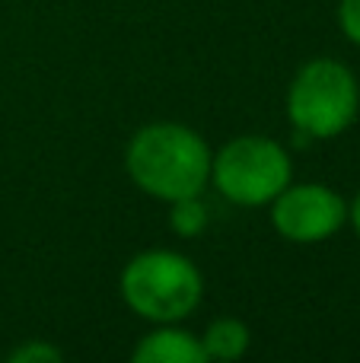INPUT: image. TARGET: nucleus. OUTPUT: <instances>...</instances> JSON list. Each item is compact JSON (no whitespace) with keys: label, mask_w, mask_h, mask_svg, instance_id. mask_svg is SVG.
Masks as SVG:
<instances>
[{"label":"nucleus","mask_w":360,"mask_h":363,"mask_svg":"<svg viewBox=\"0 0 360 363\" xmlns=\"http://www.w3.org/2000/svg\"><path fill=\"white\" fill-rule=\"evenodd\" d=\"M214 150L208 140L179 121H153L131 134L125 150V172L144 194L157 201L204 194L210 182Z\"/></svg>","instance_id":"nucleus-1"},{"label":"nucleus","mask_w":360,"mask_h":363,"mask_svg":"<svg viewBox=\"0 0 360 363\" xmlns=\"http://www.w3.org/2000/svg\"><path fill=\"white\" fill-rule=\"evenodd\" d=\"M118 294L134 315L153 325L182 322L201 306L204 277L189 255L172 249H147L128 258Z\"/></svg>","instance_id":"nucleus-2"},{"label":"nucleus","mask_w":360,"mask_h":363,"mask_svg":"<svg viewBox=\"0 0 360 363\" xmlns=\"http://www.w3.org/2000/svg\"><path fill=\"white\" fill-rule=\"evenodd\" d=\"M287 121L306 140L342 138L360 115V83L348 64L313 57L287 86Z\"/></svg>","instance_id":"nucleus-3"},{"label":"nucleus","mask_w":360,"mask_h":363,"mask_svg":"<svg viewBox=\"0 0 360 363\" xmlns=\"http://www.w3.org/2000/svg\"><path fill=\"white\" fill-rule=\"evenodd\" d=\"M293 182L287 147L265 134H240L210 160V185L240 207H265Z\"/></svg>","instance_id":"nucleus-4"},{"label":"nucleus","mask_w":360,"mask_h":363,"mask_svg":"<svg viewBox=\"0 0 360 363\" xmlns=\"http://www.w3.org/2000/svg\"><path fill=\"white\" fill-rule=\"evenodd\" d=\"M268 207L274 233L297 245H319L348 223V201L325 182H291Z\"/></svg>","instance_id":"nucleus-5"},{"label":"nucleus","mask_w":360,"mask_h":363,"mask_svg":"<svg viewBox=\"0 0 360 363\" xmlns=\"http://www.w3.org/2000/svg\"><path fill=\"white\" fill-rule=\"evenodd\" d=\"M134 363H204L208 354L201 347V338L185 328H179V322H166L157 325L153 332H147L137 341V347L131 351Z\"/></svg>","instance_id":"nucleus-6"},{"label":"nucleus","mask_w":360,"mask_h":363,"mask_svg":"<svg viewBox=\"0 0 360 363\" xmlns=\"http://www.w3.org/2000/svg\"><path fill=\"white\" fill-rule=\"evenodd\" d=\"M198 338H201V347H204V354H208V360H223V363L246 357L249 345H252L249 325L242 319H236V315H220V319H214L204 328V335H198Z\"/></svg>","instance_id":"nucleus-7"},{"label":"nucleus","mask_w":360,"mask_h":363,"mask_svg":"<svg viewBox=\"0 0 360 363\" xmlns=\"http://www.w3.org/2000/svg\"><path fill=\"white\" fill-rule=\"evenodd\" d=\"M210 217L208 207H204L201 194H191V198H179L169 204V230L182 239H195L208 230Z\"/></svg>","instance_id":"nucleus-8"},{"label":"nucleus","mask_w":360,"mask_h":363,"mask_svg":"<svg viewBox=\"0 0 360 363\" xmlns=\"http://www.w3.org/2000/svg\"><path fill=\"white\" fill-rule=\"evenodd\" d=\"M6 360L10 363H61L64 351L45 338H32V341H23V345L13 347V351L6 354Z\"/></svg>","instance_id":"nucleus-9"},{"label":"nucleus","mask_w":360,"mask_h":363,"mask_svg":"<svg viewBox=\"0 0 360 363\" xmlns=\"http://www.w3.org/2000/svg\"><path fill=\"white\" fill-rule=\"evenodd\" d=\"M338 26L344 38L360 48V0H338Z\"/></svg>","instance_id":"nucleus-10"},{"label":"nucleus","mask_w":360,"mask_h":363,"mask_svg":"<svg viewBox=\"0 0 360 363\" xmlns=\"http://www.w3.org/2000/svg\"><path fill=\"white\" fill-rule=\"evenodd\" d=\"M348 223L354 226V233L360 236V191L354 194V201L348 204Z\"/></svg>","instance_id":"nucleus-11"}]
</instances>
